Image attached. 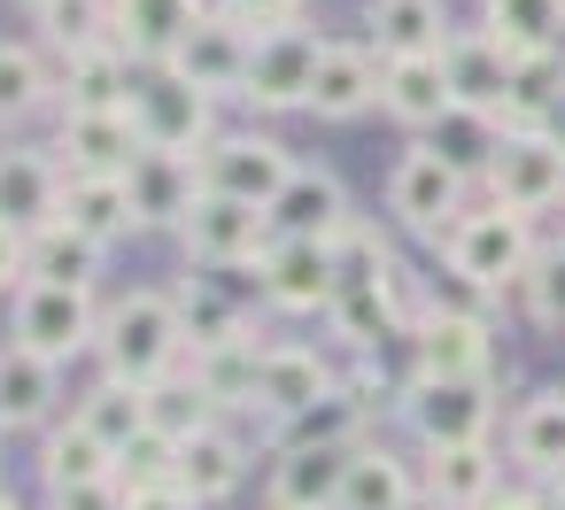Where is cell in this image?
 Listing matches in <instances>:
<instances>
[{
	"label": "cell",
	"mask_w": 565,
	"mask_h": 510,
	"mask_svg": "<svg viewBox=\"0 0 565 510\" xmlns=\"http://www.w3.org/2000/svg\"><path fill=\"white\" fill-rule=\"evenodd\" d=\"M326 394H341L333 387V371L318 363V348H264L256 356V402L271 410V417H302V410H318Z\"/></svg>",
	"instance_id": "cell-21"
},
{
	"label": "cell",
	"mask_w": 565,
	"mask_h": 510,
	"mask_svg": "<svg viewBox=\"0 0 565 510\" xmlns=\"http://www.w3.org/2000/svg\"><path fill=\"white\" fill-rule=\"evenodd\" d=\"M17 340L47 363H71L86 348H102V317H94V286H40L24 279L17 294Z\"/></svg>",
	"instance_id": "cell-2"
},
{
	"label": "cell",
	"mask_w": 565,
	"mask_h": 510,
	"mask_svg": "<svg viewBox=\"0 0 565 510\" xmlns=\"http://www.w3.org/2000/svg\"><path fill=\"white\" fill-rule=\"evenodd\" d=\"M480 9H488V40H503L519 63L550 55L565 32V0H480Z\"/></svg>",
	"instance_id": "cell-29"
},
{
	"label": "cell",
	"mask_w": 565,
	"mask_h": 510,
	"mask_svg": "<svg viewBox=\"0 0 565 510\" xmlns=\"http://www.w3.org/2000/svg\"><path fill=\"white\" fill-rule=\"evenodd\" d=\"M349 456H356V441H287V456L271 471V510H333Z\"/></svg>",
	"instance_id": "cell-15"
},
{
	"label": "cell",
	"mask_w": 565,
	"mask_h": 510,
	"mask_svg": "<svg viewBox=\"0 0 565 510\" xmlns=\"http://www.w3.org/2000/svg\"><path fill=\"white\" fill-rule=\"evenodd\" d=\"M372 101H380V63H372L364 47H333V40H326L318 78H310V109H318V117H364Z\"/></svg>",
	"instance_id": "cell-23"
},
{
	"label": "cell",
	"mask_w": 565,
	"mask_h": 510,
	"mask_svg": "<svg viewBox=\"0 0 565 510\" xmlns=\"http://www.w3.org/2000/svg\"><path fill=\"white\" fill-rule=\"evenodd\" d=\"M179 356H186V325H179V302L171 294H125L102 317V363H109V379L156 387Z\"/></svg>",
	"instance_id": "cell-1"
},
{
	"label": "cell",
	"mask_w": 565,
	"mask_h": 510,
	"mask_svg": "<svg viewBox=\"0 0 565 510\" xmlns=\"http://www.w3.org/2000/svg\"><path fill=\"white\" fill-rule=\"evenodd\" d=\"M132 63H125V47L117 40H102V47H86V55H71V70H63V94H71V109H132Z\"/></svg>",
	"instance_id": "cell-27"
},
{
	"label": "cell",
	"mask_w": 565,
	"mask_h": 510,
	"mask_svg": "<svg viewBox=\"0 0 565 510\" xmlns=\"http://www.w3.org/2000/svg\"><path fill=\"white\" fill-rule=\"evenodd\" d=\"M449 271L465 286H526L534 271V240H526V217L519 209H472L457 232H449Z\"/></svg>",
	"instance_id": "cell-3"
},
{
	"label": "cell",
	"mask_w": 565,
	"mask_h": 510,
	"mask_svg": "<svg viewBox=\"0 0 565 510\" xmlns=\"http://www.w3.org/2000/svg\"><path fill=\"white\" fill-rule=\"evenodd\" d=\"M140 124H132V109H71L63 117V163H71V178H125L132 163H140Z\"/></svg>",
	"instance_id": "cell-13"
},
{
	"label": "cell",
	"mask_w": 565,
	"mask_h": 510,
	"mask_svg": "<svg viewBox=\"0 0 565 510\" xmlns=\"http://www.w3.org/2000/svg\"><path fill=\"white\" fill-rule=\"evenodd\" d=\"M349 225L356 217H349V194H341L333 171H295L271 202V240H326L333 248Z\"/></svg>",
	"instance_id": "cell-16"
},
{
	"label": "cell",
	"mask_w": 565,
	"mask_h": 510,
	"mask_svg": "<svg viewBox=\"0 0 565 510\" xmlns=\"http://www.w3.org/2000/svg\"><path fill=\"white\" fill-rule=\"evenodd\" d=\"M194 17H202V0H109V40L148 63H171L179 40L194 32Z\"/></svg>",
	"instance_id": "cell-22"
},
{
	"label": "cell",
	"mask_w": 565,
	"mask_h": 510,
	"mask_svg": "<svg viewBox=\"0 0 565 510\" xmlns=\"http://www.w3.org/2000/svg\"><path fill=\"white\" fill-rule=\"evenodd\" d=\"M125 186H132L140 225H186L194 202H202V163L171 155V148H140V163L125 171Z\"/></svg>",
	"instance_id": "cell-18"
},
{
	"label": "cell",
	"mask_w": 565,
	"mask_h": 510,
	"mask_svg": "<svg viewBox=\"0 0 565 510\" xmlns=\"http://www.w3.org/2000/svg\"><path fill=\"white\" fill-rule=\"evenodd\" d=\"M132 510H202V502L179 495V487H148V495H132Z\"/></svg>",
	"instance_id": "cell-48"
},
{
	"label": "cell",
	"mask_w": 565,
	"mask_h": 510,
	"mask_svg": "<svg viewBox=\"0 0 565 510\" xmlns=\"http://www.w3.org/2000/svg\"><path fill=\"white\" fill-rule=\"evenodd\" d=\"M441 0H372V32H380V55H441L449 32H441Z\"/></svg>",
	"instance_id": "cell-31"
},
{
	"label": "cell",
	"mask_w": 565,
	"mask_h": 510,
	"mask_svg": "<svg viewBox=\"0 0 565 510\" xmlns=\"http://www.w3.org/2000/svg\"><path fill=\"white\" fill-rule=\"evenodd\" d=\"M465 178L434 155V148H411L403 163H395V178H387V209L418 232V240H449L457 225H465Z\"/></svg>",
	"instance_id": "cell-9"
},
{
	"label": "cell",
	"mask_w": 565,
	"mask_h": 510,
	"mask_svg": "<svg viewBox=\"0 0 565 510\" xmlns=\"http://www.w3.org/2000/svg\"><path fill=\"white\" fill-rule=\"evenodd\" d=\"M233 487H241V441H233L225 425L186 433V441H179V495L217 502V495H233Z\"/></svg>",
	"instance_id": "cell-25"
},
{
	"label": "cell",
	"mask_w": 565,
	"mask_h": 510,
	"mask_svg": "<svg viewBox=\"0 0 565 510\" xmlns=\"http://www.w3.org/2000/svg\"><path fill=\"white\" fill-rule=\"evenodd\" d=\"M63 225H78L86 240H125L140 232V209H132V186L125 178H63Z\"/></svg>",
	"instance_id": "cell-24"
},
{
	"label": "cell",
	"mask_w": 565,
	"mask_h": 510,
	"mask_svg": "<svg viewBox=\"0 0 565 510\" xmlns=\"http://www.w3.org/2000/svg\"><path fill=\"white\" fill-rule=\"evenodd\" d=\"M550 510H565V502H550Z\"/></svg>",
	"instance_id": "cell-54"
},
{
	"label": "cell",
	"mask_w": 565,
	"mask_h": 510,
	"mask_svg": "<svg viewBox=\"0 0 565 510\" xmlns=\"http://www.w3.org/2000/svg\"><path fill=\"white\" fill-rule=\"evenodd\" d=\"M24 9H47V0H24Z\"/></svg>",
	"instance_id": "cell-53"
},
{
	"label": "cell",
	"mask_w": 565,
	"mask_h": 510,
	"mask_svg": "<svg viewBox=\"0 0 565 510\" xmlns=\"http://www.w3.org/2000/svg\"><path fill=\"white\" fill-rule=\"evenodd\" d=\"M542 132L565 148V78H557V94H550V109H542Z\"/></svg>",
	"instance_id": "cell-49"
},
{
	"label": "cell",
	"mask_w": 565,
	"mask_h": 510,
	"mask_svg": "<svg viewBox=\"0 0 565 510\" xmlns=\"http://www.w3.org/2000/svg\"><path fill=\"white\" fill-rule=\"evenodd\" d=\"M495 340L465 310H426L418 317V379H488Z\"/></svg>",
	"instance_id": "cell-19"
},
{
	"label": "cell",
	"mask_w": 565,
	"mask_h": 510,
	"mask_svg": "<svg viewBox=\"0 0 565 510\" xmlns=\"http://www.w3.org/2000/svg\"><path fill=\"white\" fill-rule=\"evenodd\" d=\"M0 510H24V502H17V495H0Z\"/></svg>",
	"instance_id": "cell-52"
},
{
	"label": "cell",
	"mask_w": 565,
	"mask_h": 510,
	"mask_svg": "<svg viewBox=\"0 0 565 510\" xmlns=\"http://www.w3.org/2000/svg\"><path fill=\"white\" fill-rule=\"evenodd\" d=\"M488 510H550L542 495H503V502H488Z\"/></svg>",
	"instance_id": "cell-50"
},
{
	"label": "cell",
	"mask_w": 565,
	"mask_h": 510,
	"mask_svg": "<svg viewBox=\"0 0 565 510\" xmlns=\"http://www.w3.org/2000/svg\"><path fill=\"white\" fill-rule=\"evenodd\" d=\"M403 417L426 448H465V441H488L495 394H488V379H418L403 394Z\"/></svg>",
	"instance_id": "cell-10"
},
{
	"label": "cell",
	"mask_w": 565,
	"mask_h": 510,
	"mask_svg": "<svg viewBox=\"0 0 565 510\" xmlns=\"http://www.w3.org/2000/svg\"><path fill=\"white\" fill-rule=\"evenodd\" d=\"M333 510H411V471H403V456H387V448H364L356 441V456H349V479H341V502Z\"/></svg>",
	"instance_id": "cell-32"
},
{
	"label": "cell",
	"mask_w": 565,
	"mask_h": 510,
	"mask_svg": "<svg viewBox=\"0 0 565 510\" xmlns=\"http://www.w3.org/2000/svg\"><path fill=\"white\" fill-rule=\"evenodd\" d=\"M171 302H179V325H186V348H194V356L248 340V333H241V310H233V302H225L217 286H194V279H186V286H179Z\"/></svg>",
	"instance_id": "cell-37"
},
{
	"label": "cell",
	"mask_w": 565,
	"mask_h": 510,
	"mask_svg": "<svg viewBox=\"0 0 565 510\" xmlns=\"http://www.w3.org/2000/svg\"><path fill=\"white\" fill-rule=\"evenodd\" d=\"M47 94H55V78L40 70V55L0 40V132H9V124H24V117H32Z\"/></svg>",
	"instance_id": "cell-40"
},
{
	"label": "cell",
	"mask_w": 565,
	"mask_h": 510,
	"mask_svg": "<svg viewBox=\"0 0 565 510\" xmlns=\"http://www.w3.org/2000/svg\"><path fill=\"white\" fill-rule=\"evenodd\" d=\"M78 417H86L109 448H125L132 433H148V387H132V379H102V387L78 402Z\"/></svg>",
	"instance_id": "cell-38"
},
{
	"label": "cell",
	"mask_w": 565,
	"mask_h": 510,
	"mask_svg": "<svg viewBox=\"0 0 565 510\" xmlns=\"http://www.w3.org/2000/svg\"><path fill=\"white\" fill-rule=\"evenodd\" d=\"M94 271H102V240H86L78 225H47V232H32V279L40 286H94Z\"/></svg>",
	"instance_id": "cell-34"
},
{
	"label": "cell",
	"mask_w": 565,
	"mask_h": 510,
	"mask_svg": "<svg viewBox=\"0 0 565 510\" xmlns=\"http://www.w3.org/2000/svg\"><path fill=\"white\" fill-rule=\"evenodd\" d=\"M333 263H341V286H380V279H395L387 240H380V232H364V225H349V232L333 240Z\"/></svg>",
	"instance_id": "cell-43"
},
{
	"label": "cell",
	"mask_w": 565,
	"mask_h": 510,
	"mask_svg": "<svg viewBox=\"0 0 565 510\" xmlns=\"http://www.w3.org/2000/svg\"><path fill=\"white\" fill-rule=\"evenodd\" d=\"M333 333H341L349 348H380V340L395 333V279H380V286H341V294H333Z\"/></svg>",
	"instance_id": "cell-36"
},
{
	"label": "cell",
	"mask_w": 565,
	"mask_h": 510,
	"mask_svg": "<svg viewBox=\"0 0 565 510\" xmlns=\"http://www.w3.org/2000/svg\"><path fill=\"white\" fill-rule=\"evenodd\" d=\"M132 124H140L148 148H171V155L210 148V94L186 86L171 63H156V70H140V86H132Z\"/></svg>",
	"instance_id": "cell-5"
},
{
	"label": "cell",
	"mask_w": 565,
	"mask_h": 510,
	"mask_svg": "<svg viewBox=\"0 0 565 510\" xmlns=\"http://www.w3.org/2000/svg\"><path fill=\"white\" fill-rule=\"evenodd\" d=\"M526 310H534L542 325H565V248L534 256V271H526Z\"/></svg>",
	"instance_id": "cell-44"
},
{
	"label": "cell",
	"mask_w": 565,
	"mask_h": 510,
	"mask_svg": "<svg viewBox=\"0 0 565 510\" xmlns=\"http://www.w3.org/2000/svg\"><path fill=\"white\" fill-rule=\"evenodd\" d=\"M426 148H434L457 178H465V171H488V163L503 155V117H488V109H449Z\"/></svg>",
	"instance_id": "cell-33"
},
{
	"label": "cell",
	"mask_w": 565,
	"mask_h": 510,
	"mask_svg": "<svg viewBox=\"0 0 565 510\" xmlns=\"http://www.w3.org/2000/svg\"><path fill=\"white\" fill-rule=\"evenodd\" d=\"M256 271L279 310H333V294H341V263L326 240H271Z\"/></svg>",
	"instance_id": "cell-14"
},
{
	"label": "cell",
	"mask_w": 565,
	"mask_h": 510,
	"mask_svg": "<svg viewBox=\"0 0 565 510\" xmlns=\"http://www.w3.org/2000/svg\"><path fill=\"white\" fill-rule=\"evenodd\" d=\"M225 9H233L241 24H295L302 0H225Z\"/></svg>",
	"instance_id": "cell-47"
},
{
	"label": "cell",
	"mask_w": 565,
	"mask_h": 510,
	"mask_svg": "<svg viewBox=\"0 0 565 510\" xmlns=\"http://www.w3.org/2000/svg\"><path fill=\"white\" fill-rule=\"evenodd\" d=\"M318 55H326V40H318L310 24H271V32H256L241 101H256V109H310Z\"/></svg>",
	"instance_id": "cell-4"
},
{
	"label": "cell",
	"mask_w": 565,
	"mask_h": 510,
	"mask_svg": "<svg viewBox=\"0 0 565 510\" xmlns=\"http://www.w3.org/2000/svg\"><path fill=\"white\" fill-rule=\"evenodd\" d=\"M256 340H233V348H210V356H194V379H202V394L225 410V402H256Z\"/></svg>",
	"instance_id": "cell-41"
},
{
	"label": "cell",
	"mask_w": 565,
	"mask_h": 510,
	"mask_svg": "<svg viewBox=\"0 0 565 510\" xmlns=\"http://www.w3.org/2000/svg\"><path fill=\"white\" fill-rule=\"evenodd\" d=\"M179 240H186V256H194V263H210V271L264 263V248H271V209L233 202V194H202V202H194V217L179 225Z\"/></svg>",
	"instance_id": "cell-6"
},
{
	"label": "cell",
	"mask_w": 565,
	"mask_h": 510,
	"mask_svg": "<svg viewBox=\"0 0 565 510\" xmlns=\"http://www.w3.org/2000/svg\"><path fill=\"white\" fill-rule=\"evenodd\" d=\"M55 510H132V487L125 479H86V487H47Z\"/></svg>",
	"instance_id": "cell-45"
},
{
	"label": "cell",
	"mask_w": 565,
	"mask_h": 510,
	"mask_svg": "<svg viewBox=\"0 0 565 510\" xmlns=\"http://www.w3.org/2000/svg\"><path fill=\"white\" fill-rule=\"evenodd\" d=\"M63 217V171L32 148H0V225L47 232Z\"/></svg>",
	"instance_id": "cell-20"
},
{
	"label": "cell",
	"mask_w": 565,
	"mask_h": 510,
	"mask_svg": "<svg viewBox=\"0 0 565 510\" xmlns=\"http://www.w3.org/2000/svg\"><path fill=\"white\" fill-rule=\"evenodd\" d=\"M248 55H256V32H248L233 9H202V17H194V32L179 40L171 70L217 101V94H241V86H248Z\"/></svg>",
	"instance_id": "cell-7"
},
{
	"label": "cell",
	"mask_w": 565,
	"mask_h": 510,
	"mask_svg": "<svg viewBox=\"0 0 565 510\" xmlns=\"http://www.w3.org/2000/svg\"><path fill=\"white\" fill-rule=\"evenodd\" d=\"M40 24H47V40H55L63 55H86V47L109 40V0H47Z\"/></svg>",
	"instance_id": "cell-42"
},
{
	"label": "cell",
	"mask_w": 565,
	"mask_h": 510,
	"mask_svg": "<svg viewBox=\"0 0 565 510\" xmlns=\"http://www.w3.org/2000/svg\"><path fill=\"white\" fill-rule=\"evenodd\" d=\"M511 456L526 471H565V394H534L511 417Z\"/></svg>",
	"instance_id": "cell-35"
},
{
	"label": "cell",
	"mask_w": 565,
	"mask_h": 510,
	"mask_svg": "<svg viewBox=\"0 0 565 510\" xmlns=\"http://www.w3.org/2000/svg\"><path fill=\"white\" fill-rule=\"evenodd\" d=\"M40 471H47V487H86V479H117V448L86 425V417H71V425H55L47 433V448H40Z\"/></svg>",
	"instance_id": "cell-28"
},
{
	"label": "cell",
	"mask_w": 565,
	"mask_h": 510,
	"mask_svg": "<svg viewBox=\"0 0 565 510\" xmlns=\"http://www.w3.org/2000/svg\"><path fill=\"white\" fill-rule=\"evenodd\" d=\"M117 479H125L132 495H148V487H179V433H163V425L132 433V441L117 448Z\"/></svg>",
	"instance_id": "cell-39"
},
{
	"label": "cell",
	"mask_w": 565,
	"mask_h": 510,
	"mask_svg": "<svg viewBox=\"0 0 565 510\" xmlns=\"http://www.w3.org/2000/svg\"><path fill=\"white\" fill-rule=\"evenodd\" d=\"M488 186H495V209H550L565 202V148L550 132H503V155L488 163Z\"/></svg>",
	"instance_id": "cell-11"
},
{
	"label": "cell",
	"mask_w": 565,
	"mask_h": 510,
	"mask_svg": "<svg viewBox=\"0 0 565 510\" xmlns=\"http://www.w3.org/2000/svg\"><path fill=\"white\" fill-rule=\"evenodd\" d=\"M441 63H449V94H457V109L511 117V101H519V55H511L503 40H488V32H457V40L441 47Z\"/></svg>",
	"instance_id": "cell-12"
},
{
	"label": "cell",
	"mask_w": 565,
	"mask_h": 510,
	"mask_svg": "<svg viewBox=\"0 0 565 510\" xmlns=\"http://www.w3.org/2000/svg\"><path fill=\"white\" fill-rule=\"evenodd\" d=\"M380 109H387L395 124H411V132H434V124L457 109L449 63H441V55H395V63H380Z\"/></svg>",
	"instance_id": "cell-17"
},
{
	"label": "cell",
	"mask_w": 565,
	"mask_h": 510,
	"mask_svg": "<svg viewBox=\"0 0 565 510\" xmlns=\"http://www.w3.org/2000/svg\"><path fill=\"white\" fill-rule=\"evenodd\" d=\"M287 178H295V163H287V148L264 140V132H225V140L202 148V194H233V202L271 209Z\"/></svg>",
	"instance_id": "cell-8"
},
{
	"label": "cell",
	"mask_w": 565,
	"mask_h": 510,
	"mask_svg": "<svg viewBox=\"0 0 565 510\" xmlns=\"http://www.w3.org/2000/svg\"><path fill=\"white\" fill-rule=\"evenodd\" d=\"M55 371L63 363H47L24 340H9V348H0V417H9V425H40L47 402H55Z\"/></svg>",
	"instance_id": "cell-30"
},
{
	"label": "cell",
	"mask_w": 565,
	"mask_h": 510,
	"mask_svg": "<svg viewBox=\"0 0 565 510\" xmlns=\"http://www.w3.org/2000/svg\"><path fill=\"white\" fill-rule=\"evenodd\" d=\"M550 63H557V70H565V32H557V47H550Z\"/></svg>",
	"instance_id": "cell-51"
},
{
	"label": "cell",
	"mask_w": 565,
	"mask_h": 510,
	"mask_svg": "<svg viewBox=\"0 0 565 510\" xmlns=\"http://www.w3.org/2000/svg\"><path fill=\"white\" fill-rule=\"evenodd\" d=\"M426 487H434V502H441V510H488V502H495V456H488V441L434 448Z\"/></svg>",
	"instance_id": "cell-26"
},
{
	"label": "cell",
	"mask_w": 565,
	"mask_h": 510,
	"mask_svg": "<svg viewBox=\"0 0 565 510\" xmlns=\"http://www.w3.org/2000/svg\"><path fill=\"white\" fill-rule=\"evenodd\" d=\"M24 279H32V232L0 225V294H9V286H24Z\"/></svg>",
	"instance_id": "cell-46"
},
{
	"label": "cell",
	"mask_w": 565,
	"mask_h": 510,
	"mask_svg": "<svg viewBox=\"0 0 565 510\" xmlns=\"http://www.w3.org/2000/svg\"><path fill=\"white\" fill-rule=\"evenodd\" d=\"M0 425H9V417H0Z\"/></svg>",
	"instance_id": "cell-55"
}]
</instances>
